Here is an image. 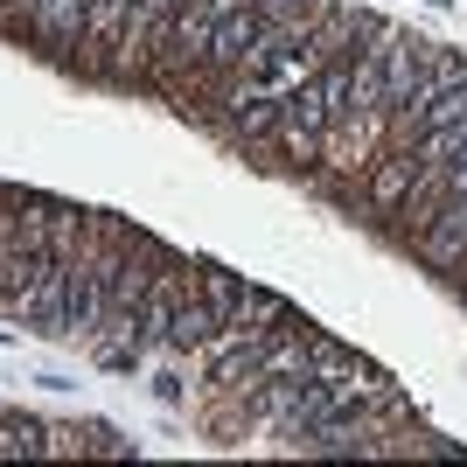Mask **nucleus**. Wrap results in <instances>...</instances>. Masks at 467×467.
Segmentation results:
<instances>
[{
	"label": "nucleus",
	"mask_w": 467,
	"mask_h": 467,
	"mask_svg": "<svg viewBox=\"0 0 467 467\" xmlns=\"http://www.w3.org/2000/svg\"><path fill=\"white\" fill-rule=\"evenodd\" d=\"M126 244H133V223L112 210H70V231H63L57 252V279L36 300V314L21 321L28 335H49V342H91L98 314L119 286V265H126Z\"/></svg>",
	"instance_id": "obj_1"
},
{
	"label": "nucleus",
	"mask_w": 467,
	"mask_h": 467,
	"mask_svg": "<svg viewBox=\"0 0 467 467\" xmlns=\"http://www.w3.org/2000/svg\"><path fill=\"white\" fill-rule=\"evenodd\" d=\"M419 63H426V36L377 21V36L356 49V78H349V98H342V119H335L328 147H321V168L363 175L384 154V133H390V119H398V105L411 98Z\"/></svg>",
	"instance_id": "obj_2"
},
{
	"label": "nucleus",
	"mask_w": 467,
	"mask_h": 467,
	"mask_svg": "<svg viewBox=\"0 0 467 467\" xmlns=\"http://www.w3.org/2000/svg\"><path fill=\"white\" fill-rule=\"evenodd\" d=\"M195 258L175 252V244H161L154 231H133V244H126V265H119V286L112 300H105V314H98V335L84 342V349L105 363V370H140L147 356L161 349V321H168V293H175V279L189 273Z\"/></svg>",
	"instance_id": "obj_3"
},
{
	"label": "nucleus",
	"mask_w": 467,
	"mask_h": 467,
	"mask_svg": "<svg viewBox=\"0 0 467 467\" xmlns=\"http://www.w3.org/2000/svg\"><path fill=\"white\" fill-rule=\"evenodd\" d=\"M70 210L78 202H57L42 189H15L0 182V314L28 321L36 300L57 279V252L63 231H70Z\"/></svg>",
	"instance_id": "obj_4"
},
{
	"label": "nucleus",
	"mask_w": 467,
	"mask_h": 467,
	"mask_svg": "<svg viewBox=\"0 0 467 467\" xmlns=\"http://www.w3.org/2000/svg\"><path fill=\"white\" fill-rule=\"evenodd\" d=\"M370 36H377V28H370ZM370 36H363V42H370ZM363 42H356V49H363ZM356 49L328 57L307 84H293V91L279 98L273 147H279L286 161H300V168H314V161H321V147H328V133H335V119H342V98H349V78H356Z\"/></svg>",
	"instance_id": "obj_5"
},
{
	"label": "nucleus",
	"mask_w": 467,
	"mask_h": 467,
	"mask_svg": "<svg viewBox=\"0 0 467 467\" xmlns=\"http://www.w3.org/2000/svg\"><path fill=\"white\" fill-rule=\"evenodd\" d=\"M273 7H279V0H244V7H231V15H223V28L210 36V49L195 57V70H189L182 84H195L210 105H223V98H231V84H237V70H244V57H252L258 36H265Z\"/></svg>",
	"instance_id": "obj_6"
},
{
	"label": "nucleus",
	"mask_w": 467,
	"mask_h": 467,
	"mask_svg": "<svg viewBox=\"0 0 467 467\" xmlns=\"http://www.w3.org/2000/svg\"><path fill=\"white\" fill-rule=\"evenodd\" d=\"M231 7H244V0H189V7L175 15V28L161 36V49H154V63H147V70H161L168 84H182V78L195 70V57L210 49V36L223 28V15H231Z\"/></svg>",
	"instance_id": "obj_7"
},
{
	"label": "nucleus",
	"mask_w": 467,
	"mask_h": 467,
	"mask_svg": "<svg viewBox=\"0 0 467 467\" xmlns=\"http://www.w3.org/2000/svg\"><path fill=\"white\" fill-rule=\"evenodd\" d=\"M210 328H216V307H210V286H202V258H195L189 273L175 279V293H168L161 349H168V356H195L202 342H210Z\"/></svg>",
	"instance_id": "obj_8"
},
{
	"label": "nucleus",
	"mask_w": 467,
	"mask_h": 467,
	"mask_svg": "<svg viewBox=\"0 0 467 467\" xmlns=\"http://www.w3.org/2000/svg\"><path fill=\"white\" fill-rule=\"evenodd\" d=\"M189 0H133V21H126V36H119V57H112V78H147V63H154L161 36L175 28V15Z\"/></svg>",
	"instance_id": "obj_9"
},
{
	"label": "nucleus",
	"mask_w": 467,
	"mask_h": 467,
	"mask_svg": "<svg viewBox=\"0 0 467 467\" xmlns=\"http://www.w3.org/2000/svg\"><path fill=\"white\" fill-rule=\"evenodd\" d=\"M411 252L426 258L432 273L467 279V195H453V202H440V210H432V223L411 237Z\"/></svg>",
	"instance_id": "obj_10"
},
{
	"label": "nucleus",
	"mask_w": 467,
	"mask_h": 467,
	"mask_svg": "<svg viewBox=\"0 0 467 467\" xmlns=\"http://www.w3.org/2000/svg\"><path fill=\"white\" fill-rule=\"evenodd\" d=\"M453 195H467V154L447 161V168H426V175L405 189V202L390 210V223H398L405 237H419V231L432 223V210H440V202H453Z\"/></svg>",
	"instance_id": "obj_11"
},
{
	"label": "nucleus",
	"mask_w": 467,
	"mask_h": 467,
	"mask_svg": "<svg viewBox=\"0 0 467 467\" xmlns=\"http://www.w3.org/2000/svg\"><path fill=\"white\" fill-rule=\"evenodd\" d=\"M126 21H133V0H84V42H78V57L91 63L98 78H112V57H119Z\"/></svg>",
	"instance_id": "obj_12"
},
{
	"label": "nucleus",
	"mask_w": 467,
	"mask_h": 467,
	"mask_svg": "<svg viewBox=\"0 0 467 467\" xmlns=\"http://www.w3.org/2000/svg\"><path fill=\"white\" fill-rule=\"evenodd\" d=\"M0 453H15V461H42V453H49V419L0 405Z\"/></svg>",
	"instance_id": "obj_13"
},
{
	"label": "nucleus",
	"mask_w": 467,
	"mask_h": 467,
	"mask_svg": "<svg viewBox=\"0 0 467 467\" xmlns=\"http://www.w3.org/2000/svg\"><path fill=\"white\" fill-rule=\"evenodd\" d=\"M154 398H161V405H182V377H175V370L154 377Z\"/></svg>",
	"instance_id": "obj_14"
}]
</instances>
